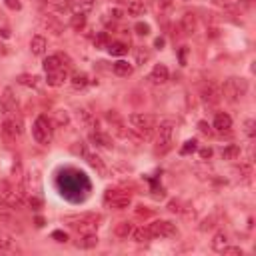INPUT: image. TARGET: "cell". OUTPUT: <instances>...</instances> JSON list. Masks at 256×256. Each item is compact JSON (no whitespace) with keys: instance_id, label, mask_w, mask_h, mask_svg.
<instances>
[{"instance_id":"obj_1","label":"cell","mask_w":256,"mask_h":256,"mask_svg":"<svg viewBox=\"0 0 256 256\" xmlns=\"http://www.w3.org/2000/svg\"><path fill=\"white\" fill-rule=\"evenodd\" d=\"M130 124H132V130L142 138V140H150L154 134H156V126L160 122L158 116L154 114H144V112H136V114H130Z\"/></svg>"},{"instance_id":"obj_2","label":"cell","mask_w":256,"mask_h":256,"mask_svg":"<svg viewBox=\"0 0 256 256\" xmlns=\"http://www.w3.org/2000/svg\"><path fill=\"white\" fill-rule=\"evenodd\" d=\"M2 116H4V118H2V126H0L2 136H4L8 142H16V140L24 134V118H22L20 110L14 108V110H10V112H6V114H2Z\"/></svg>"},{"instance_id":"obj_3","label":"cell","mask_w":256,"mask_h":256,"mask_svg":"<svg viewBox=\"0 0 256 256\" xmlns=\"http://www.w3.org/2000/svg\"><path fill=\"white\" fill-rule=\"evenodd\" d=\"M174 128H176V122L172 118H166V120H160L158 126H156V154H166L168 150H172V136H174Z\"/></svg>"},{"instance_id":"obj_4","label":"cell","mask_w":256,"mask_h":256,"mask_svg":"<svg viewBox=\"0 0 256 256\" xmlns=\"http://www.w3.org/2000/svg\"><path fill=\"white\" fill-rule=\"evenodd\" d=\"M220 92H222V98H226L228 102L234 104V102L242 100L248 94V80L246 78L232 76V78L224 80V84L220 86Z\"/></svg>"},{"instance_id":"obj_5","label":"cell","mask_w":256,"mask_h":256,"mask_svg":"<svg viewBox=\"0 0 256 256\" xmlns=\"http://www.w3.org/2000/svg\"><path fill=\"white\" fill-rule=\"evenodd\" d=\"M68 226L80 234H86V232H96L100 222H102V216L96 214V212H84L80 216H68L66 218Z\"/></svg>"},{"instance_id":"obj_6","label":"cell","mask_w":256,"mask_h":256,"mask_svg":"<svg viewBox=\"0 0 256 256\" xmlns=\"http://www.w3.org/2000/svg\"><path fill=\"white\" fill-rule=\"evenodd\" d=\"M32 136L38 144L48 146L54 140V128H52V120L48 116H38L32 124Z\"/></svg>"},{"instance_id":"obj_7","label":"cell","mask_w":256,"mask_h":256,"mask_svg":"<svg viewBox=\"0 0 256 256\" xmlns=\"http://www.w3.org/2000/svg\"><path fill=\"white\" fill-rule=\"evenodd\" d=\"M0 198L14 210H20L24 206V194H20L16 186L8 180H0Z\"/></svg>"},{"instance_id":"obj_8","label":"cell","mask_w":256,"mask_h":256,"mask_svg":"<svg viewBox=\"0 0 256 256\" xmlns=\"http://www.w3.org/2000/svg\"><path fill=\"white\" fill-rule=\"evenodd\" d=\"M104 204H106L108 208H114V210H126V208L132 204V198H130L128 192L114 188V190H106V194H104Z\"/></svg>"},{"instance_id":"obj_9","label":"cell","mask_w":256,"mask_h":256,"mask_svg":"<svg viewBox=\"0 0 256 256\" xmlns=\"http://www.w3.org/2000/svg\"><path fill=\"white\" fill-rule=\"evenodd\" d=\"M148 230L152 232V238H174V236H178L176 224H172L168 220H154L152 224H148Z\"/></svg>"},{"instance_id":"obj_10","label":"cell","mask_w":256,"mask_h":256,"mask_svg":"<svg viewBox=\"0 0 256 256\" xmlns=\"http://www.w3.org/2000/svg\"><path fill=\"white\" fill-rule=\"evenodd\" d=\"M38 24L44 30H48L50 34H54V36H62L64 34V22L58 16H54L52 12H42L38 16Z\"/></svg>"},{"instance_id":"obj_11","label":"cell","mask_w":256,"mask_h":256,"mask_svg":"<svg viewBox=\"0 0 256 256\" xmlns=\"http://www.w3.org/2000/svg\"><path fill=\"white\" fill-rule=\"evenodd\" d=\"M106 122L110 124L112 132H114L116 136H120V138H130V130L126 128V122H124V118L120 116V112L108 110V112H106Z\"/></svg>"},{"instance_id":"obj_12","label":"cell","mask_w":256,"mask_h":256,"mask_svg":"<svg viewBox=\"0 0 256 256\" xmlns=\"http://www.w3.org/2000/svg\"><path fill=\"white\" fill-rule=\"evenodd\" d=\"M80 144H82V142H80ZM78 152L82 154V158H84V160H86V162H88V164H90V166H92V168H94L98 174H102V176L106 174V166H104L102 158H100L98 154H94V152H92V150H90L86 144H82Z\"/></svg>"},{"instance_id":"obj_13","label":"cell","mask_w":256,"mask_h":256,"mask_svg":"<svg viewBox=\"0 0 256 256\" xmlns=\"http://www.w3.org/2000/svg\"><path fill=\"white\" fill-rule=\"evenodd\" d=\"M200 96H202V100L206 102V104H218L220 100H222V92H220V86H216L214 82H206V84H202V88H200Z\"/></svg>"},{"instance_id":"obj_14","label":"cell","mask_w":256,"mask_h":256,"mask_svg":"<svg viewBox=\"0 0 256 256\" xmlns=\"http://www.w3.org/2000/svg\"><path fill=\"white\" fill-rule=\"evenodd\" d=\"M76 118H78V122H80V126L82 128H86V130H90V132H94V130H98V118L90 112V110H86V108H78L76 110Z\"/></svg>"},{"instance_id":"obj_15","label":"cell","mask_w":256,"mask_h":256,"mask_svg":"<svg viewBox=\"0 0 256 256\" xmlns=\"http://www.w3.org/2000/svg\"><path fill=\"white\" fill-rule=\"evenodd\" d=\"M118 6L130 14V16H142L146 14V4L142 0H118Z\"/></svg>"},{"instance_id":"obj_16","label":"cell","mask_w":256,"mask_h":256,"mask_svg":"<svg viewBox=\"0 0 256 256\" xmlns=\"http://www.w3.org/2000/svg\"><path fill=\"white\" fill-rule=\"evenodd\" d=\"M14 108H18L14 90H12L10 86H6V88L2 90V94H0V112L6 114V112H10V110H14Z\"/></svg>"},{"instance_id":"obj_17","label":"cell","mask_w":256,"mask_h":256,"mask_svg":"<svg viewBox=\"0 0 256 256\" xmlns=\"http://www.w3.org/2000/svg\"><path fill=\"white\" fill-rule=\"evenodd\" d=\"M68 70H70V68H58V70L46 72V82H48V86H52V88L62 86V84L68 80Z\"/></svg>"},{"instance_id":"obj_18","label":"cell","mask_w":256,"mask_h":256,"mask_svg":"<svg viewBox=\"0 0 256 256\" xmlns=\"http://www.w3.org/2000/svg\"><path fill=\"white\" fill-rule=\"evenodd\" d=\"M90 142H92L96 148H106V150H112V148H114L110 134H106V132H102V130L90 132Z\"/></svg>"},{"instance_id":"obj_19","label":"cell","mask_w":256,"mask_h":256,"mask_svg":"<svg viewBox=\"0 0 256 256\" xmlns=\"http://www.w3.org/2000/svg\"><path fill=\"white\" fill-rule=\"evenodd\" d=\"M196 30H198V18L192 12H186L180 18V32H184L186 36H192Z\"/></svg>"},{"instance_id":"obj_20","label":"cell","mask_w":256,"mask_h":256,"mask_svg":"<svg viewBox=\"0 0 256 256\" xmlns=\"http://www.w3.org/2000/svg\"><path fill=\"white\" fill-rule=\"evenodd\" d=\"M148 80H150L152 84H166V82L170 80V72H168V68H166L164 64H156V66L152 68Z\"/></svg>"},{"instance_id":"obj_21","label":"cell","mask_w":256,"mask_h":256,"mask_svg":"<svg viewBox=\"0 0 256 256\" xmlns=\"http://www.w3.org/2000/svg\"><path fill=\"white\" fill-rule=\"evenodd\" d=\"M66 8H70L72 14H88L94 8V0H66Z\"/></svg>"},{"instance_id":"obj_22","label":"cell","mask_w":256,"mask_h":256,"mask_svg":"<svg viewBox=\"0 0 256 256\" xmlns=\"http://www.w3.org/2000/svg\"><path fill=\"white\" fill-rule=\"evenodd\" d=\"M98 236L94 234V232H86V234H80V238L74 242L76 244V248H80V250H92V248H96L98 246Z\"/></svg>"},{"instance_id":"obj_23","label":"cell","mask_w":256,"mask_h":256,"mask_svg":"<svg viewBox=\"0 0 256 256\" xmlns=\"http://www.w3.org/2000/svg\"><path fill=\"white\" fill-rule=\"evenodd\" d=\"M212 128L216 130V132H230L232 130V118L226 114V112H218L216 114V118H214V124H212Z\"/></svg>"},{"instance_id":"obj_24","label":"cell","mask_w":256,"mask_h":256,"mask_svg":"<svg viewBox=\"0 0 256 256\" xmlns=\"http://www.w3.org/2000/svg\"><path fill=\"white\" fill-rule=\"evenodd\" d=\"M46 38L44 36H40V34H36V36H32V40H30V52L34 54V56H44L46 54Z\"/></svg>"},{"instance_id":"obj_25","label":"cell","mask_w":256,"mask_h":256,"mask_svg":"<svg viewBox=\"0 0 256 256\" xmlns=\"http://www.w3.org/2000/svg\"><path fill=\"white\" fill-rule=\"evenodd\" d=\"M112 72H114L116 76H120V78H128V76H132L134 66H132L130 62H126V60H118V62L112 64Z\"/></svg>"},{"instance_id":"obj_26","label":"cell","mask_w":256,"mask_h":256,"mask_svg":"<svg viewBox=\"0 0 256 256\" xmlns=\"http://www.w3.org/2000/svg\"><path fill=\"white\" fill-rule=\"evenodd\" d=\"M132 240L136 242V244H146V242H150V240H154L152 238V232L148 230V226H140V228H136V230H132Z\"/></svg>"},{"instance_id":"obj_27","label":"cell","mask_w":256,"mask_h":256,"mask_svg":"<svg viewBox=\"0 0 256 256\" xmlns=\"http://www.w3.org/2000/svg\"><path fill=\"white\" fill-rule=\"evenodd\" d=\"M132 230H134V226H132V222H118L116 226H114V236L116 238H120V240H126L130 234H132Z\"/></svg>"},{"instance_id":"obj_28","label":"cell","mask_w":256,"mask_h":256,"mask_svg":"<svg viewBox=\"0 0 256 256\" xmlns=\"http://www.w3.org/2000/svg\"><path fill=\"white\" fill-rule=\"evenodd\" d=\"M16 82L22 84V86H26V88H34L36 90L40 86V76H36V74H20L16 78Z\"/></svg>"},{"instance_id":"obj_29","label":"cell","mask_w":256,"mask_h":256,"mask_svg":"<svg viewBox=\"0 0 256 256\" xmlns=\"http://www.w3.org/2000/svg\"><path fill=\"white\" fill-rule=\"evenodd\" d=\"M70 82H72V88H74V90H84V88L90 84L88 74H84V72H74L72 78H70Z\"/></svg>"},{"instance_id":"obj_30","label":"cell","mask_w":256,"mask_h":256,"mask_svg":"<svg viewBox=\"0 0 256 256\" xmlns=\"http://www.w3.org/2000/svg\"><path fill=\"white\" fill-rule=\"evenodd\" d=\"M240 146H236V144H230V146H226V148H222V152H220V156H222V160H238L240 158Z\"/></svg>"},{"instance_id":"obj_31","label":"cell","mask_w":256,"mask_h":256,"mask_svg":"<svg viewBox=\"0 0 256 256\" xmlns=\"http://www.w3.org/2000/svg\"><path fill=\"white\" fill-rule=\"evenodd\" d=\"M226 246H228V236H226V232H218V234L212 238V250L220 254Z\"/></svg>"},{"instance_id":"obj_32","label":"cell","mask_w":256,"mask_h":256,"mask_svg":"<svg viewBox=\"0 0 256 256\" xmlns=\"http://www.w3.org/2000/svg\"><path fill=\"white\" fill-rule=\"evenodd\" d=\"M106 50L112 56H124V54H128V44H124V42H110Z\"/></svg>"},{"instance_id":"obj_33","label":"cell","mask_w":256,"mask_h":256,"mask_svg":"<svg viewBox=\"0 0 256 256\" xmlns=\"http://www.w3.org/2000/svg\"><path fill=\"white\" fill-rule=\"evenodd\" d=\"M212 4L224 10H238L242 6V0H212Z\"/></svg>"},{"instance_id":"obj_34","label":"cell","mask_w":256,"mask_h":256,"mask_svg":"<svg viewBox=\"0 0 256 256\" xmlns=\"http://www.w3.org/2000/svg\"><path fill=\"white\" fill-rule=\"evenodd\" d=\"M70 28L76 30V32L84 30V28H86V14H74V16L70 18Z\"/></svg>"},{"instance_id":"obj_35","label":"cell","mask_w":256,"mask_h":256,"mask_svg":"<svg viewBox=\"0 0 256 256\" xmlns=\"http://www.w3.org/2000/svg\"><path fill=\"white\" fill-rule=\"evenodd\" d=\"M236 174L240 176V180H250L252 178V162H242L240 166H236Z\"/></svg>"},{"instance_id":"obj_36","label":"cell","mask_w":256,"mask_h":256,"mask_svg":"<svg viewBox=\"0 0 256 256\" xmlns=\"http://www.w3.org/2000/svg\"><path fill=\"white\" fill-rule=\"evenodd\" d=\"M150 56H152V54H150L148 48H144V46H142V48H136V64H138V66H144V64L150 60Z\"/></svg>"},{"instance_id":"obj_37","label":"cell","mask_w":256,"mask_h":256,"mask_svg":"<svg viewBox=\"0 0 256 256\" xmlns=\"http://www.w3.org/2000/svg\"><path fill=\"white\" fill-rule=\"evenodd\" d=\"M108 44H110V36H108V32H98L96 38H94V46L102 50V48H108Z\"/></svg>"},{"instance_id":"obj_38","label":"cell","mask_w":256,"mask_h":256,"mask_svg":"<svg viewBox=\"0 0 256 256\" xmlns=\"http://www.w3.org/2000/svg\"><path fill=\"white\" fill-rule=\"evenodd\" d=\"M12 248H14V240H12V236L0 232V252H8V250H12Z\"/></svg>"},{"instance_id":"obj_39","label":"cell","mask_w":256,"mask_h":256,"mask_svg":"<svg viewBox=\"0 0 256 256\" xmlns=\"http://www.w3.org/2000/svg\"><path fill=\"white\" fill-rule=\"evenodd\" d=\"M196 150H198V142H196V140H186L184 146L180 148V154H182V156H188V154H192V152H196Z\"/></svg>"},{"instance_id":"obj_40","label":"cell","mask_w":256,"mask_h":256,"mask_svg":"<svg viewBox=\"0 0 256 256\" xmlns=\"http://www.w3.org/2000/svg\"><path fill=\"white\" fill-rule=\"evenodd\" d=\"M244 134H246L248 138H254V136H256V122H254L252 118L244 120Z\"/></svg>"},{"instance_id":"obj_41","label":"cell","mask_w":256,"mask_h":256,"mask_svg":"<svg viewBox=\"0 0 256 256\" xmlns=\"http://www.w3.org/2000/svg\"><path fill=\"white\" fill-rule=\"evenodd\" d=\"M220 254H224V256H242V254H244V250H242L240 246H226Z\"/></svg>"},{"instance_id":"obj_42","label":"cell","mask_w":256,"mask_h":256,"mask_svg":"<svg viewBox=\"0 0 256 256\" xmlns=\"http://www.w3.org/2000/svg\"><path fill=\"white\" fill-rule=\"evenodd\" d=\"M134 30H136L138 36H148V34H150V24H146V22H136Z\"/></svg>"},{"instance_id":"obj_43","label":"cell","mask_w":256,"mask_h":256,"mask_svg":"<svg viewBox=\"0 0 256 256\" xmlns=\"http://www.w3.org/2000/svg\"><path fill=\"white\" fill-rule=\"evenodd\" d=\"M68 122H70V118H68L66 110H56V124L58 126H68Z\"/></svg>"},{"instance_id":"obj_44","label":"cell","mask_w":256,"mask_h":256,"mask_svg":"<svg viewBox=\"0 0 256 256\" xmlns=\"http://www.w3.org/2000/svg\"><path fill=\"white\" fill-rule=\"evenodd\" d=\"M214 226H216V216H210V218H206V220L200 224V230L206 232V230H212Z\"/></svg>"},{"instance_id":"obj_45","label":"cell","mask_w":256,"mask_h":256,"mask_svg":"<svg viewBox=\"0 0 256 256\" xmlns=\"http://www.w3.org/2000/svg\"><path fill=\"white\" fill-rule=\"evenodd\" d=\"M52 238H54L56 242H60V244H62V242H68V234L62 232V230H54V232H52Z\"/></svg>"},{"instance_id":"obj_46","label":"cell","mask_w":256,"mask_h":256,"mask_svg":"<svg viewBox=\"0 0 256 256\" xmlns=\"http://www.w3.org/2000/svg\"><path fill=\"white\" fill-rule=\"evenodd\" d=\"M198 130H200L202 134H206V136H210V134H212V126H210L208 122H204V120H200V122H198Z\"/></svg>"},{"instance_id":"obj_47","label":"cell","mask_w":256,"mask_h":256,"mask_svg":"<svg viewBox=\"0 0 256 256\" xmlns=\"http://www.w3.org/2000/svg\"><path fill=\"white\" fill-rule=\"evenodd\" d=\"M4 4H6L10 10H22V2H20V0H4Z\"/></svg>"},{"instance_id":"obj_48","label":"cell","mask_w":256,"mask_h":256,"mask_svg":"<svg viewBox=\"0 0 256 256\" xmlns=\"http://www.w3.org/2000/svg\"><path fill=\"white\" fill-rule=\"evenodd\" d=\"M168 210H170V212H174V214H180V212H182V208H180V202L172 200V202L168 204Z\"/></svg>"},{"instance_id":"obj_49","label":"cell","mask_w":256,"mask_h":256,"mask_svg":"<svg viewBox=\"0 0 256 256\" xmlns=\"http://www.w3.org/2000/svg\"><path fill=\"white\" fill-rule=\"evenodd\" d=\"M212 154H214L212 148H202V150H200V158H202V160H210Z\"/></svg>"},{"instance_id":"obj_50","label":"cell","mask_w":256,"mask_h":256,"mask_svg":"<svg viewBox=\"0 0 256 256\" xmlns=\"http://www.w3.org/2000/svg\"><path fill=\"white\" fill-rule=\"evenodd\" d=\"M28 204H30V206H34V210H38V208L42 206V202H40L36 196H30V198H28Z\"/></svg>"},{"instance_id":"obj_51","label":"cell","mask_w":256,"mask_h":256,"mask_svg":"<svg viewBox=\"0 0 256 256\" xmlns=\"http://www.w3.org/2000/svg\"><path fill=\"white\" fill-rule=\"evenodd\" d=\"M158 6L160 8H170L172 6V0H158Z\"/></svg>"},{"instance_id":"obj_52","label":"cell","mask_w":256,"mask_h":256,"mask_svg":"<svg viewBox=\"0 0 256 256\" xmlns=\"http://www.w3.org/2000/svg\"><path fill=\"white\" fill-rule=\"evenodd\" d=\"M186 52H188V48L184 46V48L180 50V62H182V64H186Z\"/></svg>"},{"instance_id":"obj_53","label":"cell","mask_w":256,"mask_h":256,"mask_svg":"<svg viewBox=\"0 0 256 256\" xmlns=\"http://www.w3.org/2000/svg\"><path fill=\"white\" fill-rule=\"evenodd\" d=\"M136 214H138V216H150L152 212H150V210H136Z\"/></svg>"},{"instance_id":"obj_54","label":"cell","mask_w":256,"mask_h":256,"mask_svg":"<svg viewBox=\"0 0 256 256\" xmlns=\"http://www.w3.org/2000/svg\"><path fill=\"white\" fill-rule=\"evenodd\" d=\"M6 54H8V48H6V46L0 42V56H6Z\"/></svg>"},{"instance_id":"obj_55","label":"cell","mask_w":256,"mask_h":256,"mask_svg":"<svg viewBox=\"0 0 256 256\" xmlns=\"http://www.w3.org/2000/svg\"><path fill=\"white\" fill-rule=\"evenodd\" d=\"M154 46H156V48H158V50H160V48H162V46H164V40H162V38H158V40H156V42H154Z\"/></svg>"},{"instance_id":"obj_56","label":"cell","mask_w":256,"mask_h":256,"mask_svg":"<svg viewBox=\"0 0 256 256\" xmlns=\"http://www.w3.org/2000/svg\"><path fill=\"white\" fill-rule=\"evenodd\" d=\"M34 2H38V4H46V6H48V2H50V0H34Z\"/></svg>"},{"instance_id":"obj_57","label":"cell","mask_w":256,"mask_h":256,"mask_svg":"<svg viewBox=\"0 0 256 256\" xmlns=\"http://www.w3.org/2000/svg\"><path fill=\"white\" fill-rule=\"evenodd\" d=\"M2 16H4V14H2V10H0V20H2Z\"/></svg>"},{"instance_id":"obj_58","label":"cell","mask_w":256,"mask_h":256,"mask_svg":"<svg viewBox=\"0 0 256 256\" xmlns=\"http://www.w3.org/2000/svg\"><path fill=\"white\" fill-rule=\"evenodd\" d=\"M184 2H190V0H184Z\"/></svg>"}]
</instances>
